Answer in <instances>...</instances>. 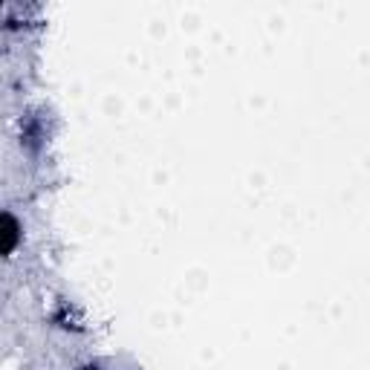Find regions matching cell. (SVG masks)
I'll use <instances>...</instances> for the list:
<instances>
[{"label":"cell","mask_w":370,"mask_h":370,"mask_svg":"<svg viewBox=\"0 0 370 370\" xmlns=\"http://www.w3.org/2000/svg\"><path fill=\"white\" fill-rule=\"evenodd\" d=\"M3 228H6V232H3V249H6V255H12L15 252V243H17V220L12 217V215H6L3 217Z\"/></svg>","instance_id":"obj_1"},{"label":"cell","mask_w":370,"mask_h":370,"mask_svg":"<svg viewBox=\"0 0 370 370\" xmlns=\"http://www.w3.org/2000/svg\"><path fill=\"white\" fill-rule=\"evenodd\" d=\"M84 370H99V367H84Z\"/></svg>","instance_id":"obj_2"}]
</instances>
